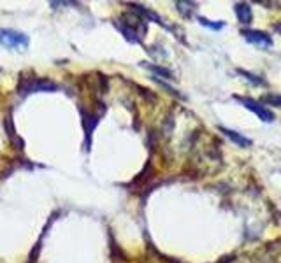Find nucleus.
I'll list each match as a JSON object with an SVG mask.
<instances>
[{"instance_id":"obj_4","label":"nucleus","mask_w":281,"mask_h":263,"mask_svg":"<svg viewBox=\"0 0 281 263\" xmlns=\"http://www.w3.org/2000/svg\"><path fill=\"white\" fill-rule=\"evenodd\" d=\"M244 39L248 42L253 44L257 47H262V49H267V47L272 46V39L271 35L266 34V32H260V30H243L241 32Z\"/></svg>"},{"instance_id":"obj_8","label":"nucleus","mask_w":281,"mask_h":263,"mask_svg":"<svg viewBox=\"0 0 281 263\" xmlns=\"http://www.w3.org/2000/svg\"><path fill=\"white\" fill-rule=\"evenodd\" d=\"M260 103H266V106H276V107H281V95L269 93V95H266V97L260 98Z\"/></svg>"},{"instance_id":"obj_6","label":"nucleus","mask_w":281,"mask_h":263,"mask_svg":"<svg viewBox=\"0 0 281 263\" xmlns=\"http://www.w3.org/2000/svg\"><path fill=\"white\" fill-rule=\"evenodd\" d=\"M220 132L221 134H225L228 139H231L232 142H236L239 147H248V146H251V141L250 139H246V137H243L241 134H237V132L234 130H228V128H223V126H220Z\"/></svg>"},{"instance_id":"obj_2","label":"nucleus","mask_w":281,"mask_h":263,"mask_svg":"<svg viewBox=\"0 0 281 263\" xmlns=\"http://www.w3.org/2000/svg\"><path fill=\"white\" fill-rule=\"evenodd\" d=\"M58 86L51 83L49 79H37L32 77L29 81H21L19 85V93L27 97L29 93H37V91H57Z\"/></svg>"},{"instance_id":"obj_7","label":"nucleus","mask_w":281,"mask_h":263,"mask_svg":"<svg viewBox=\"0 0 281 263\" xmlns=\"http://www.w3.org/2000/svg\"><path fill=\"white\" fill-rule=\"evenodd\" d=\"M130 7H132V9L136 11L137 14H141V16H144V18L153 19V21H157V23H160V25H164V21L160 19V16L155 14L153 11L146 9V7H142V6H137V4H130Z\"/></svg>"},{"instance_id":"obj_3","label":"nucleus","mask_w":281,"mask_h":263,"mask_svg":"<svg viewBox=\"0 0 281 263\" xmlns=\"http://www.w3.org/2000/svg\"><path fill=\"white\" fill-rule=\"evenodd\" d=\"M236 100H239L244 107H246V109L253 111V113H255L257 116L262 119V121L271 123L272 119H274V114H272V111H269L267 107L264 106V103L253 100V98H244V97H236Z\"/></svg>"},{"instance_id":"obj_9","label":"nucleus","mask_w":281,"mask_h":263,"mask_svg":"<svg viewBox=\"0 0 281 263\" xmlns=\"http://www.w3.org/2000/svg\"><path fill=\"white\" fill-rule=\"evenodd\" d=\"M199 21H200V25L209 27V29H213V30H220V29H223L225 27V23H213V21H209V19H206V18H199Z\"/></svg>"},{"instance_id":"obj_10","label":"nucleus","mask_w":281,"mask_h":263,"mask_svg":"<svg viewBox=\"0 0 281 263\" xmlns=\"http://www.w3.org/2000/svg\"><path fill=\"white\" fill-rule=\"evenodd\" d=\"M237 72L243 74L246 79H250L253 85H259V86H260V85H266V81H264V79H257V75H253V74H250V72H244V70H237Z\"/></svg>"},{"instance_id":"obj_11","label":"nucleus","mask_w":281,"mask_h":263,"mask_svg":"<svg viewBox=\"0 0 281 263\" xmlns=\"http://www.w3.org/2000/svg\"><path fill=\"white\" fill-rule=\"evenodd\" d=\"M149 69L153 70V72H157V74H162V75H165L167 79H174L172 77V72H169L167 69H164V67H157V65H149Z\"/></svg>"},{"instance_id":"obj_5","label":"nucleus","mask_w":281,"mask_h":263,"mask_svg":"<svg viewBox=\"0 0 281 263\" xmlns=\"http://www.w3.org/2000/svg\"><path fill=\"white\" fill-rule=\"evenodd\" d=\"M234 11H236L237 19H239V21L243 23V25H248V23H251L253 13H251V7L248 6V4H244V2H237V4H234Z\"/></svg>"},{"instance_id":"obj_1","label":"nucleus","mask_w":281,"mask_h":263,"mask_svg":"<svg viewBox=\"0 0 281 263\" xmlns=\"http://www.w3.org/2000/svg\"><path fill=\"white\" fill-rule=\"evenodd\" d=\"M0 46L9 47V49H27L29 47V37L21 32L11 29H0Z\"/></svg>"}]
</instances>
